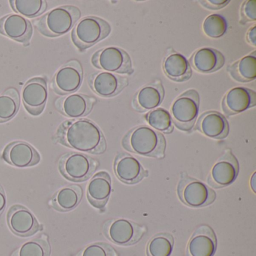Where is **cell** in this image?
I'll list each match as a JSON object with an SVG mask.
<instances>
[{"mask_svg":"<svg viewBox=\"0 0 256 256\" xmlns=\"http://www.w3.org/2000/svg\"><path fill=\"white\" fill-rule=\"evenodd\" d=\"M60 143L78 152L101 155L107 150V142L101 128L86 119L68 120L58 130Z\"/></svg>","mask_w":256,"mask_h":256,"instance_id":"6da1fadb","label":"cell"},{"mask_svg":"<svg viewBox=\"0 0 256 256\" xmlns=\"http://www.w3.org/2000/svg\"><path fill=\"white\" fill-rule=\"evenodd\" d=\"M126 150L142 156L163 160L166 157L167 140L162 133L148 126L130 130L122 139Z\"/></svg>","mask_w":256,"mask_h":256,"instance_id":"7a4b0ae2","label":"cell"},{"mask_svg":"<svg viewBox=\"0 0 256 256\" xmlns=\"http://www.w3.org/2000/svg\"><path fill=\"white\" fill-rule=\"evenodd\" d=\"M82 18L80 8L74 6L58 7L50 10L36 22L42 35L50 38L66 35L74 29Z\"/></svg>","mask_w":256,"mask_h":256,"instance_id":"3957f363","label":"cell"},{"mask_svg":"<svg viewBox=\"0 0 256 256\" xmlns=\"http://www.w3.org/2000/svg\"><path fill=\"white\" fill-rule=\"evenodd\" d=\"M112 30L108 22L100 18L88 16L78 22L73 29L72 38L76 47L84 52L106 40Z\"/></svg>","mask_w":256,"mask_h":256,"instance_id":"277c9868","label":"cell"},{"mask_svg":"<svg viewBox=\"0 0 256 256\" xmlns=\"http://www.w3.org/2000/svg\"><path fill=\"white\" fill-rule=\"evenodd\" d=\"M200 110V96L190 90L180 96L172 104L170 115L174 125L182 132H190L194 128Z\"/></svg>","mask_w":256,"mask_h":256,"instance_id":"5b68a950","label":"cell"},{"mask_svg":"<svg viewBox=\"0 0 256 256\" xmlns=\"http://www.w3.org/2000/svg\"><path fill=\"white\" fill-rule=\"evenodd\" d=\"M178 192L181 202L190 208H205L216 199V193L212 188L186 173L181 174Z\"/></svg>","mask_w":256,"mask_h":256,"instance_id":"8992f818","label":"cell"},{"mask_svg":"<svg viewBox=\"0 0 256 256\" xmlns=\"http://www.w3.org/2000/svg\"><path fill=\"white\" fill-rule=\"evenodd\" d=\"M92 64L98 70L116 74H134L131 56L126 50L116 47H107L94 54Z\"/></svg>","mask_w":256,"mask_h":256,"instance_id":"52a82bcc","label":"cell"},{"mask_svg":"<svg viewBox=\"0 0 256 256\" xmlns=\"http://www.w3.org/2000/svg\"><path fill=\"white\" fill-rule=\"evenodd\" d=\"M146 228L124 218L108 220L104 226L106 236L116 245L132 246L144 236Z\"/></svg>","mask_w":256,"mask_h":256,"instance_id":"ba28073f","label":"cell"},{"mask_svg":"<svg viewBox=\"0 0 256 256\" xmlns=\"http://www.w3.org/2000/svg\"><path fill=\"white\" fill-rule=\"evenodd\" d=\"M96 160L82 152L66 154L60 161V170L64 176L74 182H84L91 178L98 168Z\"/></svg>","mask_w":256,"mask_h":256,"instance_id":"9c48e42d","label":"cell"},{"mask_svg":"<svg viewBox=\"0 0 256 256\" xmlns=\"http://www.w3.org/2000/svg\"><path fill=\"white\" fill-rule=\"evenodd\" d=\"M239 170L238 160L232 150H228L211 169L208 184L216 188L228 186L236 180Z\"/></svg>","mask_w":256,"mask_h":256,"instance_id":"30bf717a","label":"cell"},{"mask_svg":"<svg viewBox=\"0 0 256 256\" xmlns=\"http://www.w3.org/2000/svg\"><path fill=\"white\" fill-rule=\"evenodd\" d=\"M84 82V71L79 61H70L54 78V90L59 95H70L77 92Z\"/></svg>","mask_w":256,"mask_h":256,"instance_id":"8fae6325","label":"cell"},{"mask_svg":"<svg viewBox=\"0 0 256 256\" xmlns=\"http://www.w3.org/2000/svg\"><path fill=\"white\" fill-rule=\"evenodd\" d=\"M22 100L28 112L34 116L42 114L48 100V88L46 78L31 79L22 90Z\"/></svg>","mask_w":256,"mask_h":256,"instance_id":"7c38bea8","label":"cell"},{"mask_svg":"<svg viewBox=\"0 0 256 256\" xmlns=\"http://www.w3.org/2000/svg\"><path fill=\"white\" fill-rule=\"evenodd\" d=\"M92 90L102 98H113L122 92L130 84L128 79L113 73H94L90 76Z\"/></svg>","mask_w":256,"mask_h":256,"instance_id":"4fadbf2b","label":"cell"},{"mask_svg":"<svg viewBox=\"0 0 256 256\" xmlns=\"http://www.w3.org/2000/svg\"><path fill=\"white\" fill-rule=\"evenodd\" d=\"M115 174L124 184H138L149 176V172L144 168L142 163L131 154L121 152L115 158Z\"/></svg>","mask_w":256,"mask_h":256,"instance_id":"5bb4252c","label":"cell"},{"mask_svg":"<svg viewBox=\"0 0 256 256\" xmlns=\"http://www.w3.org/2000/svg\"><path fill=\"white\" fill-rule=\"evenodd\" d=\"M256 106V92L244 86H236L228 91L222 102V108L227 116L244 113Z\"/></svg>","mask_w":256,"mask_h":256,"instance_id":"9a60e30c","label":"cell"},{"mask_svg":"<svg viewBox=\"0 0 256 256\" xmlns=\"http://www.w3.org/2000/svg\"><path fill=\"white\" fill-rule=\"evenodd\" d=\"M96 104V100L90 96L73 94L59 98L55 103L56 109L70 119H80L89 115Z\"/></svg>","mask_w":256,"mask_h":256,"instance_id":"2e32d148","label":"cell"},{"mask_svg":"<svg viewBox=\"0 0 256 256\" xmlns=\"http://www.w3.org/2000/svg\"><path fill=\"white\" fill-rule=\"evenodd\" d=\"M0 34L28 46L34 34L32 24L20 14H8L0 19Z\"/></svg>","mask_w":256,"mask_h":256,"instance_id":"e0dca14e","label":"cell"},{"mask_svg":"<svg viewBox=\"0 0 256 256\" xmlns=\"http://www.w3.org/2000/svg\"><path fill=\"white\" fill-rule=\"evenodd\" d=\"M2 158L11 166L19 168H26L36 166L41 157L36 150L24 142L10 144L4 150Z\"/></svg>","mask_w":256,"mask_h":256,"instance_id":"ac0fdd59","label":"cell"},{"mask_svg":"<svg viewBox=\"0 0 256 256\" xmlns=\"http://www.w3.org/2000/svg\"><path fill=\"white\" fill-rule=\"evenodd\" d=\"M166 91L161 80H155L140 88L133 97L132 107L139 113L158 108L164 101Z\"/></svg>","mask_w":256,"mask_h":256,"instance_id":"d6986e66","label":"cell"},{"mask_svg":"<svg viewBox=\"0 0 256 256\" xmlns=\"http://www.w3.org/2000/svg\"><path fill=\"white\" fill-rule=\"evenodd\" d=\"M217 250L215 232L209 226H200L188 241L186 256H214Z\"/></svg>","mask_w":256,"mask_h":256,"instance_id":"ffe728a7","label":"cell"},{"mask_svg":"<svg viewBox=\"0 0 256 256\" xmlns=\"http://www.w3.org/2000/svg\"><path fill=\"white\" fill-rule=\"evenodd\" d=\"M8 222L13 233L20 236H32L40 230L34 214L22 205H16L10 210Z\"/></svg>","mask_w":256,"mask_h":256,"instance_id":"44dd1931","label":"cell"},{"mask_svg":"<svg viewBox=\"0 0 256 256\" xmlns=\"http://www.w3.org/2000/svg\"><path fill=\"white\" fill-rule=\"evenodd\" d=\"M196 125L197 131L215 140H222L229 134L228 122L226 116L218 112H205L198 118Z\"/></svg>","mask_w":256,"mask_h":256,"instance_id":"7402d4cb","label":"cell"},{"mask_svg":"<svg viewBox=\"0 0 256 256\" xmlns=\"http://www.w3.org/2000/svg\"><path fill=\"white\" fill-rule=\"evenodd\" d=\"M190 64L198 72L211 74L224 66L226 59L218 50L211 48H204L193 54Z\"/></svg>","mask_w":256,"mask_h":256,"instance_id":"603a6c76","label":"cell"},{"mask_svg":"<svg viewBox=\"0 0 256 256\" xmlns=\"http://www.w3.org/2000/svg\"><path fill=\"white\" fill-rule=\"evenodd\" d=\"M112 192V178L106 172L96 174L88 186L89 202L97 208H103L107 204Z\"/></svg>","mask_w":256,"mask_h":256,"instance_id":"cb8c5ba5","label":"cell"},{"mask_svg":"<svg viewBox=\"0 0 256 256\" xmlns=\"http://www.w3.org/2000/svg\"><path fill=\"white\" fill-rule=\"evenodd\" d=\"M162 70L166 77L178 83L190 80L192 77V70L188 60L176 52H172L164 58Z\"/></svg>","mask_w":256,"mask_h":256,"instance_id":"d4e9b609","label":"cell"},{"mask_svg":"<svg viewBox=\"0 0 256 256\" xmlns=\"http://www.w3.org/2000/svg\"><path fill=\"white\" fill-rule=\"evenodd\" d=\"M232 78L240 83H250L256 78V52L241 58L227 68Z\"/></svg>","mask_w":256,"mask_h":256,"instance_id":"484cf974","label":"cell"},{"mask_svg":"<svg viewBox=\"0 0 256 256\" xmlns=\"http://www.w3.org/2000/svg\"><path fill=\"white\" fill-rule=\"evenodd\" d=\"M83 190L78 186L64 187L53 199L54 206L61 212H70L76 209L82 202Z\"/></svg>","mask_w":256,"mask_h":256,"instance_id":"4316f807","label":"cell"},{"mask_svg":"<svg viewBox=\"0 0 256 256\" xmlns=\"http://www.w3.org/2000/svg\"><path fill=\"white\" fill-rule=\"evenodd\" d=\"M20 96L16 88H10L0 95V122L12 120L18 113Z\"/></svg>","mask_w":256,"mask_h":256,"instance_id":"83f0119b","label":"cell"},{"mask_svg":"<svg viewBox=\"0 0 256 256\" xmlns=\"http://www.w3.org/2000/svg\"><path fill=\"white\" fill-rule=\"evenodd\" d=\"M10 5L18 14L25 18H35L46 12L48 2L46 0H11Z\"/></svg>","mask_w":256,"mask_h":256,"instance_id":"f1b7e54d","label":"cell"},{"mask_svg":"<svg viewBox=\"0 0 256 256\" xmlns=\"http://www.w3.org/2000/svg\"><path fill=\"white\" fill-rule=\"evenodd\" d=\"M174 238L169 233H160L150 240L146 247L148 256H172Z\"/></svg>","mask_w":256,"mask_h":256,"instance_id":"f546056e","label":"cell"},{"mask_svg":"<svg viewBox=\"0 0 256 256\" xmlns=\"http://www.w3.org/2000/svg\"><path fill=\"white\" fill-rule=\"evenodd\" d=\"M146 122L150 127L156 131L164 134H170L174 132V122L170 112L161 108L151 110L146 114Z\"/></svg>","mask_w":256,"mask_h":256,"instance_id":"4dcf8cb0","label":"cell"},{"mask_svg":"<svg viewBox=\"0 0 256 256\" xmlns=\"http://www.w3.org/2000/svg\"><path fill=\"white\" fill-rule=\"evenodd\" d=\"M50 251L48 240L42 236L25 242L12 256H50Z\"/></svg>","mask_w":256,"mask_h":256,"instance_id":"1f68e13d","label":"cell"},{"mask_svg":"<svg viewBox=\"0 0 256 256\" xmlns=\"http://www.w3.org/2000/svg\"><path fill=\"white\" fill-rule=\"evenodd\" d=\"M228 30V22L220 14L208 16L203 24V31L206 36L211 38H220L226 35Z\"/></svg>","mask_w":256,"mask_h":256,"instance_id":"d6a6232c","label":"cell"},{"mask_svg":"<svg viewBox=\"0 0 256 256\" xmlns=\"http://www.w3.org/2000/svg\"><path fill=\"white\" fill-rule=\"evenodd\" d=\"M77 256H120V254L110 244L95 242L85 247Z\"/></svg>","mask_w":256,"mask_h":256,"instance_id":"836d02e7","label":"cell"},{"mask_svg":"<svg viewBox=\"0 0 256 256\" xmlns=\"http://www.w3.org/2000/svg\"><path fill=\"white\" fill-rule=\"evenodd\" d=\"M256 20V1L247 0L240 8V24L254 23Z\"/></svg>","mask_w":256,"mask_h":256,"instance_id":"e575fe53","label":"cell"},{"mask_svg":"<svg viewBox=\"0 0 256 256\" xmlns=\"http://www.w3.org/2000/svg\"><path fill=\"white\" fill-rule=\"evenodd\" d=\"M230 2V1L229 0H202V1H200V4H202L204 8L211 10V11L222 10V8L227 6Z\"/></svg>","mask_w":256,"mask_h":256,"instance_id":"d590c367","label":"cell"},{"mask_svg":"<svg viewBox=\"0 0 256 256\" xmlns=\"http://www.w3.org/2000/svg\"><path fill=\"white\" fill-rule=\"evenodd\" d=\"M246 41L250 46L256 47V26H252L248 30V32L246 35Z\"/></svg>","mask_w":256,"mask_h":256,"instance_id":"8d00e7d4","label":"cell"},{"mask_svg":"<svg viewBox=\"0 0 256 256\" xmlns=\"http://www.w3.org/2000/svg\"><path fill=\"white\" fill-rule=\"evenodd\" d=\"M7 205L6 196L2 187L0 186V215L4 212Z\"/></svg>","mask_w":256,"mask_h":256,"instance_id":"74e56055","label":"cell"},{"mask_svg":"<svg viewBox=\"0 0 256 256\" xmlns=\"http://www.w3.org/2000/svg\"><path fill=\"white\" fill-rule=\"evenodd\" d=\"M256 173L253 174L252 176L251 182H251L252 188L254 192H256V186H254V184H256Z\"/></svg>","mask_w":256,"mask_h":256,"instance_id":"f35d334b","label":"cell"}]
</instances>
